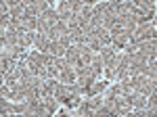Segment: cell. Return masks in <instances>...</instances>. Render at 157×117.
Here are the masks:
<instances>
[{
  "label": "cell",
  "instance_id": "9c48e42d",
  "mask_svg": "<svg viewBox=\"0 0 157 117\" xmlns=\"http://www.w3.org/2000/svg\"><path fill=\"white\" fill-rule=\"evenodd\" d=\"M65 94H67V86H65V84H55V92H52V96H55V98H57V100H59L61 103V98H63V96H65Z\"/></svg>",
  "mask_w": 157,
  "mask_h": 117
},
{
  "label": "cell",
  "instance_id": "52a82bcc",
  "mask_svg": "<svg viewBox=\"0 0 157 117\" xmlns=\"http://www.w3.org/2000/svg\"><path fill=\"white\" fill-rule=\"evenodd\" d=\"M94 36H97L98 42H101V46H111V34H109L107 29L97 27V29H94Z\"/></svg>",
  "mask_w": 157,
  "mask_h": 117
},
{
  "label": "cell",
  "instance_id": "5b68a950",
  "mask_svg": "<svg viewBox=\"0 0 157 117\" xmlns=\"http://www.w3.org/2000/svg\"><path fill=\"white\" fill-rule=\"evenodd\" d=\"M65 50H67V48H63L57 40H52L48 44V50H46L44 55H50V57H55V58H63L65 57Z\"/></svg>",
  "mask_w": 157,
  "mask_h": 117
},
{
  "label": "cell",
  "instance_id": "8fae6325",
  "mask_svg": "<svg viewBox=\"0 0 157 117\" xmlns=\"http://www.w3.org/2000/svg\"><path fill=\"white\" fill-rule=\"evenodd\" d=\"M55 117H71V111H69V109H63L59 113H55Z\"/></svg>",
  "mask_w": 157,
  "mask_h": 117
},
{
  "label": "cell",
  "instance_id": "277c9868",
  "mask_svg": "<svg viewBox=\"0 0 157 117\" xmlns=\"http://www.w3.org/2000/svg\"><path fill=\"white\" fill-rule=\"evenodd\" d=\"M48 44H50V40H48V36H46V34H36V36H34V44H32V46L36 48L38 52L44 55V52L48 50Z\"/></svg>",
  "mask_w": 157,
  "mask_h": 117
},
{
  "label": "cell",
  "instance_id": "3957f363",
  "mask_svg": "<svg viewBox=\"0 0 157 117\" xmlns=\"http://www.w3.org/2000/svg\"><path fill=\"white\" fill-rule=\"evenodd\" d=\"M75 71H73V67H65V69L59 71V75H57V82L59 84H65V86H71V84H75Z\"/></svg>",
  "mask_w": 157,
  "mask_h": 117
},
{
  "label": "cell",
  "instance_id": "7c38bea8",
  "mask_svg": "<svg viewBox=\"0 0 157 117\" xmlns=\"http://www.w3.org/2000/svg\"><path fill=\"white\" fill-rule=\"evenodd\" d=\"M23 117H42V115L38 113V109H36V111H27V113H23Z\"/></svg>",
  "mask_w": 157,
  "mask_h": 117
},
{
  "label": "cell",
  "instance_id": "ba28073f",
  "mask_svg": "<svg viewBox=\"0 0 157 117\" xmlns=\"http://www.w3.org/2000/svg\"><path fill=\"white\" fill-rule=\"evenodd\" d=\"M88 69L92 71V75H94L97 80L101 77V71H103V61L98 58V55H94V58H92V63L88 65Z\"/></svg>",
  "mask_w": 157,
  "mask_h": 117
},
{
  "label": "cell",
  "instance_id": "6da1fadb",
  "mask_svg": "<svg viewBox=\"0 0 157 117\" xmlns=\"http://www.w3.org/2000/svg\"><path fill=\"white\" fill-rule=\"evenodd\" d=\"M157 38V27L155 21L151 23H143V25H136L132 32V42H143V40H155Z\"/></svg>",
  "mask_w": 157,
  "mask_h": 117
},
{
  "label": "cell",
  "instance_id": "7a4b0ae2",
  "mask_svg": "<svg viewBox=\"0 0 157 117\" xmlns=\"http://www.w3.org/2000/svg\"><path fill=\"white\" fill-rule=\"evenodd\" d=\"M98 58L103 61V67H111V65H115V58H117V55H115V50L111 46H103L101 50L97 52Z\"/></svg>",
  "mask_w": 157,
  "mask_h": 117
},
{
  "label": "cell",
  "instance_id": "30bf717a",
  "mask_svg": "<svg viewBox=\"0 0 157 117\" xmlns=\"http://www.w3.org/2000/svg\"><path fill=\"white\" fill-rule=\"evenodd\" d=\"M105 69V75H107V80H117V71H115V65H111V67H103Z\"/></svg>",
  "mask_w": 157,
  "mask_h": 117
},
{
  "label": "cell",
  "instance_id": "8992f818",
  "mask_svg": "<svg viewBox=\"0 0 157 117\" xmlns=\"http://www.w3.org/2000/svg\"><path fill=\"white\" fill-rule=\"evenodd\" d=\"M105 88H107V82H98V80H94V82L88 86V90H86V96H98V94L105 92Z\"/></svg>",
  "mask_w": 157,
  "mask_h": 117
}]
</instances>
